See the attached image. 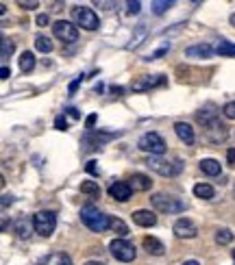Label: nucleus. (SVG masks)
<instances>
[{
	"mask_svg": "<svg viewBox=\"0 0 235 265\" xmlns=\"http://www.w3.org/2000/svg\"><path fill=\"white\" fill-rule=\"evenodd\" d=\"M229 22H231V26H235V13L231 15V20H229Z\"/></svg>",
	"mask_w": 235,
	"mask_h": 265,
	"instance_id": "46",
	"label": "nucleus"
},
{
	"mask_svg": "<svg viewBox=\"0 0 235 265\" xmlns=\"http://www.w3.org/2000/svg\"><path fill=\"white\" fill-rule=\"evenodd\" d=\"M85 124H87V129H90V131H92V126H94V124H96V115H90V118H87V120H85Z\"/></svg>",
	"mask_w": 235,
	"mask_h": 265,
	"instance_id": "39",
	"label": "nucleus"
},
{
	"mask_svg": "<svg viewBox=\"0 0 235 265\" xmlns=\"http://www.w3.org/2000/svg\"><path fill=\"white\" fill-rule=\"evenodd\" d=\"M109 196L113 198V200L118 202H127L131 196H133V189L129 187V183H122V180H118V183H113L109 187Z\"/></svg>",
	"mask_w": 235,
	"mask_h": 265,
	"instance_id": "12",
	"label": "nucleus"
},
{
	"mask_svg": "<svg viewBox=\"0 0 235 265\" xmlns=\"http://www.w3.org/2000/svg\"><path fill=\"white\" fill-rule=\"evenodd\" d=\"M52 35L57 40H61L63 44H74L79 40V29H76L74 22H68V20H57L52 24Z\"/></svg>",
	"mask_w": 235,
	"mask_h": 265,
	"instance_id": "8",
	"label": "nucleus"
},
{
	"mask_svg": "<svg viewBox=\"0 0 235 265\" xmlns=\"http://www.w3.org/2000/svg\"><path fill=\"white\" fill-rule=\"evenodd\" d=\"M150 204H152V209H155V211L168 213V215L185 211V202L181 200V198L170 196V194H152L150 196Z\"/></svg>",
	"mask_w": 235,
	"mask_h": 265,
	"instance_id": "2",
	"label": "nucleus"
},
{
	"mask_svg": "<svg viewBox=\"0 0 235 265\" xmlns=\"http://www.w3.org/2000/svg\"><path fill=\"white\" fill-rule=\"evenodd\" d=\"M200 172L207 176H220L222 165H220V161H216V159H203V161H200Z\"/></svg>",
	"mask_w": 235,
	"mask_h": 265,
	"instance_id": "18",
	"label": "nucleus"
},
{
	"mask_svg": "<svg viewBox=\"0 0 235 265\" xmlns=\"http://www.w3.org/2000/svg\"><path fill=\"white\" fill-rule=\"evenodd\" d=\"M68 115H70V118H79V113H76V109H68Z\"/></svg>",
	"mask_w": 235,
	"mask_h": 265,
	"instance_id": "42",
	"label": "nucleus"
},
{
	"mask_svg": "<svg viewBox=\"0 0 235 265\" xmlns=\"http://www.w3.org/2000/svg\"><path fill=\"white\" fill-rule=\"evenodd\" d=\"M174 132H177V137L185 143V146H194L196 135H194V129L188 122H177L174 124Z\"/></svg>",
	"mask_w": 235,
	"mask_h": 265,
	"instance_id": "14",
	"label": "nucleus"
},
{
	"mask_svg": "<svg viewBox=\"0 0 235 265\" xmlns=\"http://www.w3.org/2000/svg\"><path fill=\"white\" fill-rule=\"evenodd\" d=\"M18 63H20V70L24 72V74H29V72H33V68H35V54H33L31 50H24L20 54V59H18Z\"/></svg>",
	"mask_w": 235,
	"mask_h": 265,
	"instance_id": "19",
	"label": "nucleus"
},
{
	"mask_svg": "<svg viewBox=\"0 0 235 265\" xmlns=\"http://www.w3.org/2000/svg\"><path fill=\"white\" fill-rule=\"evenodd\" d=\"M214 50H216V54H220V57H235V44H231V42H218Z\"/></svg>",
	"mask_w": 235,
	"mask_h": 265,
	"instance_id": "24",
	"label": "nucleus"
},
{
	"mask_svg": "<svg viewBox=\"0 0 235 265\" xmlns=\"http://www.w3.org/2000/svg\"><path fill=\"white\" fill-rule=\"evenodd\" d=\"M72 20L76 26H81V29H85V31H96L98 26H100L98 15L94 13V9H90V7H74Z\"/></svg>",
	"mask_w": 235,
	"mask_h": 265,
	"instance_id": "7",
	"label": "nucleus"
},
{
	"mask_svg": "<svg viewBox=\"0 0 235 265\" xmlns=\"http://www.w3.org/2000/svg\"><path fill=\"white\" fill-rule=\"evenodd\" d=\"M54 129H59V131H68V120H65L63 115H59V118L54 120Z\"/></svg>",
	"mask_w": 235,
	"mask_h": 265,
	"instance_id": "32",
	"label": "nucleus"
},
{
	"mask_svg": "<svg viewBox=\"0 0 235 265\" xmlns=\"http://www.w3.org/2000/svg\"><path fill=\"white\" fill-rule=\"evenodd\" d=\"M109 252H111V257L116 259V261H122V263H131L138 257L135 246L127 239H113L111 244H109Z\"/></svg>",
	"mask_w": 235,
	"mask_h": 265,
	"instance_id": "6",
	"label": "nucleus"
},
{
	"mask_svg": "<svg viewBox=\"0 0 235 265\" xmlns=\"http://www.w3.org/2000/svg\"><path fill=\"white\" fill-rule=\"evenodd\" d=\"M183 265H200V263H198V261H194V259H189V261H185Z\"/></svg>",
	"mask_w": 235,
	"mask_h": 265,
	"instance_id": "44",
	"label": "nucleus"
},
{
	"mask_svg": "<svg viewBox=\"0 0 235 265\" xmlns=\"http://www.w3.org/2000/svg\"><path fill=\"white\" fill-rule=\"evenodd\" d=\"M81 194L98 198L100 196V187H98V183H94V180H83V183H81Z\"/></svg>",
	"mask_w": 235,
	"mask_h": 265,
	"instance_id": "25",
	"label": "nucleus"
},
{
	"mask_svg": "<svg viewBox=\"0 0 235 265\" xmlns=\"http://www.w3.org/2000/svg\"><path fill=\"white\" fill-rule=\"evenodd\" d=\"M172 233L179 237V239H194L198 235V228L189 218H179L172 226Z\"/></svg>",
	"mask_w": 235,
	"mask_h": 265,
	"instance_id": "9",
	"label": "nucleus"
},
{
	"mask_svg": "<svg viewBox=\"0 0 235 265\" xmlns=\"http://www.w3.org/2000/svg\"><path fill=\"white\" fill-rule=\"evenodd\" d=\"M194 196L200 198V200H211V198L216 196V191H214V187L211 185L198 183V185H194Z\"/></svg>",
	"mask_w": 235,
	"mask_h": 265,
	"instance_id": "21",
	"label": "nucleus"
},
{
	"mask_svg": "<svg viewBox=\"0 0 235 265\" xmlns=\"http://www.w3.org/2000/svg\"><path fill=\"white\" fill-rule=\"evenodd\" d=\"M170 7H174L172 0H155V2H152V13L161 15V13H166Z\"/></svg>",
	"mask_w": 235,
	"mask_h": 265,
	"instance_id": "27",
	"label": "nucleus"
},
{
	"mask_svg": "<svg viewBox=\"0 0 235 265\" xmlns=\"http://www.w3.org/2000/svg\"><path fill=\"white\" fill-rule=\"evenodd\" d=\"M15 228H18V235L22 237V239H26V237L31 235V233H29L31 226H29V220H26V218H20L18 222H15Z\"/></svg>",
	"mask_w": 235,
	"mask_h": 265,
	"instance_id": "29",
	"label": "nucleus"
},
{
	"mask_svg": "<svg viewBox=\"0 0 235 265\" xmlns=\"http://www.w3.org/2000/svg\"><path fill=\"white\" fill-rule=\"evenodd\" d=\"M109 228L118 235V239H124V237L129 235V226L124 224L120 218H111V220H109Z\"/></svg>",
	"mask_w": 235,
	"mask_h": 265,
	"instance_id": "22",
	"label": "nucleus"
},
{
	"mask_svg": "<svg viewBox=\"0 0 235 265\" xmlns=\"http://www.w3.org/2000/svg\"><path fill=\"white\" fill-rule=\"evenodd\" d=\"M96 4H100V7H105V9H111L113 7V2H96Z\"/></svg>",
	"mask_w": 235,
	"mask_h": 265,
	"instance_id": "43",
	"label": "nucleus"
},
{
	"mask_svg": "<svg viewBox=\"0 0 235 265\" xmlns=\"http://www.w3.org/2000/svg\"><path fill=\"white\" fill-rule=\"evenodd\" d=\"M111 93H116V96H122L124 89H122V87H116V85H113V87H111Z\"/></svg>",
	"mask_w": 235,
	"mask_h": 265,
	"instance_id": "41",
	"label": "nucleus"
},
{
	"mask_svg": "<svg viewBox=\"0 0 235 265\" xmlns=\"http://www.w3.org/2000/svg\"><path fill=\"white\" fill-rule=\"evenodd\" d=\"M146 165H148L152 172H157L161 176H177L183 170V161H179V159L168 161V159H163V157H148Z\"/></svg>",
	"mask_w": 235,
	"mask_h": 265,
	"instance_id": "4",
	"label": "nucleus"
},
{
	"mask_svg": "<svg viewBox=\"0 0 235 265\" xmlns=\"http://www.w3.org/2000/svg\"><path fill=\"white\" fill-rule=\"evenodd\" d=\"M222 113H225V118H227V120H235V100L227 102L225 107H222Z\"/></svg>",
	"mask_w": 235,
	"mask_h": 265,
	"instance_id": "30",
	"label": "nucleus"
},
{
	"mask_svg": "<svg viewBox=\"0 0 235 265\" xmlns=\"http://www.w3.org/2000/svg\"><path fill=\"white\" fill-rule=\"evenodd\" d=\"M18 7L24 9V11H33V9L40 7V2H37V0H18Z\"/></svg>",
	"mask_w": 235,
	"mask_h": 265,
	"instance_id": "31",
	"label": "nucleus"
},
{
	"mask_svg": "<svg viewBox=\"0 0 235 265\" xmlns=\"http://www.w3.org/2000/svg\"><path fill=\"white\" fill-rule=\"evenodd\" d=\"M141 246H144V250L148 252V255H152V257H161L163 252H166V246H163L157 237H144Z\"/></svg>",
	"mask_w": 235,
	"mask_h": 265,
	"instance_id": "17",
	"label": "nucleus"
},
{
	"mask_svg": "<svg viewBox=\"0 0 235 265\" xmlns=\"http://www.w3.org/2000/svg\"><path fill=\"white\" fill-rule=\"evenodd\" d=\"M33 228H35L37 235L50 237L54 233V228H57V213H54V211H40V213H35V218H33Z\"/></svg>",
	"mask_w": 235,
	"mask_h": 265,
	"instance_id": "5",
	"label": "nucleus"
},
{
	"mask_svg": "<svg viewBox=\"0 0 235 265\" xmlns=\"http://www.w3.org/2000/svg\"><path fill=\"white\" fill-rule=\"evenodd\" d=\"M129 187L133 191H148L152 187V180H150V176H146V174H133L129 180Z\"/></svg>",
	"mask_w": 235,
	"mask_h": 265,
	"instance_id": "16",
	"label": "nucleus"
},
{
	"mask_svg": "<svg viewBox=\"0 0 235 265\" xmlns=\"http://www.w3.org/2000/svg\"><path fill=\"white\" fill-rule=\"evenodd\" d=\"M127 11H129V13H140V11H141V2H140V0H135V2H127Z\"/></svg>",
	"mask_w": 235,
	"mask_h": 265,
	"instance_id": "33",
	"label": "nucleus"
},
{
	"mask_svg": "<svg viewBox=\"0 0 235 265\" xmlns=\"http://www.w3.org/2000/svg\"><path fill=\"white\" fill-rule=\"evenodd\" d=\"M87 172H90L92 176H98V168H96V161H87Z\"/></svg>",
	"mask_w": 235,
	"mask_h": 265,
	"instance_id": "35",
	"label": "nucleus"
},
{
	"mask_svg": "<svg viewBox=\"0 0 235 265\" xmlns=\"http://www.w3.org/2000/svg\"><path fill=\"white\" fill-rule=\"evenodd\" d=\"M227 161H229V165H235V148H231V150L227 152Z\"/></svg>",
	"mask_w": 235,
	"mask_h": 265,
	"instance_id": "38",
	"label": "nucleus"
},
{
	"mask_svg": "<svg viewBox=\"0 0 235 265\" xmlns=\"http://www.w3.org/2000/svg\"><path fill=\"white\" fill-rule=\"evenodd\" d=\"M157 85H163V76L161 74H155V76L144 74V76H140L138 81L131 83V89L133 91H148V89H152V87H157Z\"/></svg>",
	"mask_w": 235,
	"mask_h": 265,
	"instance_id": "11",
	"label": "nucleus"
},
{
	"mask_svg": "<svg viewBox=\"0 0 235 265\" xmlns=\"http://www.w3.org/2000/svg\"><path fill=\"white\" fill-rule=\"evenodd\" d=\"M79 85H81V76H79V79H76V81H72V83H70V87H68V89H70V93H74L76 89H79Z\"/></svg>",
	"mask_w": 235,
	"mask_h": 265,
	"instance_id": "37",
	"label": "nucleus"
},
{
	"mask_svg": "<svg viewBox=\"0 0 235 265\" xmlns=\"http://www.w3.org/2000/svg\"><path fill=\"white\" fill-rule=\"evenodd\" d=\"M2 48H0V59H9L11 54H13V50H15V44L11 42V40H7V37H2Z\"/></svg>",
	"mask_w": 235,
	"mask_h": 265,
	"instance_id": "28",
	"label": "nucleus"
},
{
	"mask_svg": "<svg viewBox=\"0 0 235 265\" xmlns=\"http://www.w3.org/2000/svg\"><path fill=\"white\" fill-rule=\"evenodd\" d=\"M233 241V233L229 228H218L216 230V244L220 246H229Z\"/></svg>",
	"mask_w": 235,
	"mask_h": 265,
	"instance_id": "26",
	"label": "nucleus"
},
{
	"mask_svg": "<svg viewBox=\"0 0 235 265\" xmlns=\"http://www.w3.org/2000/svg\"><path fill=\"white\" fill-rule=\"evenodd\" d=\"M57 265H72V259L68 255H59V263Z\"/></svg>",
	"mask_w": 235,
	"mask_h": 265,
	"instance_id": "36",
	"label": "nucleus"
},
{
	"mask_svg": "<svg viewBox=\"0 0 235 265\" xmlns=\"http://www.w3.org/2000/svg\"><path fill=\"white\" fill-rule=\"evenodd\" d=\"M138 148L141 152H148L150 157H161L168 146H166V141H163V137L159 135V132H144L138 141Z\"/></svg>",
	"mask_w": 235,
	"mask_h": 265,
	"instance_id": "3",
	"label": "nucleus"
},
{
	"mask_svg": "<svg viewBox=\"0 0 235 265\" xmlns=\"http://www.w3.org/2000/svg\"><path fill=\"white\" fill-rule=\"evenodd\" d=\"M109 215H105L102 211H98L94 204H85L81 209V222H83L92 233H105L109 228Z\"/></svg>",
	"mask_w": 235,
	"mask_h": 265,
	"instance_id": "1",
	"label": "nucleus"
},
{
	"mask_svg": "<svg viewBox=\"0 0 235 265\" xmlns=\"http://www.w3.org/2000/svg\"><path fill=\"white\" fill-rule=\"evenodd\" d=\"M216 118H218V113H216V107H214V104H207V107H203L198 113H196V120H198V122L203 124V126L209 124L211 120H216Z\"/></svg>",
	"mask_w": 235,
	"mask_h": 265,
	"instance_id": "20",
	"label": "nucleus"
},
{
	"mask_svg": "<svg viewBox=\"0 0 235 265\" xmlns=\"http://www.w3.org/2000/svg\"><path fill=\"white\" fill-rule=\"evenodd\" d=\"M233 259H235V252H233Z\"/></svg>",
	"mask_w": 235,
	"mask_h": 265,
	"instance_id": "47",
	"label": "nucleus"
},
{
	"mask_svg": "<svg viewBox=\"0 0 235 265\" xmlns=\"http://www.w3.org/2000/svg\"><path fill=\"white\" fill-rule=\"evenodd\" d=\"M203 129H205V135H207V139H209V141H214V143H220V141H225V139H227V135H229L227 126L220 122V118L211 120L209 124H205V126H203Z\"/></svg>",
	"mask_w": 235,
	"mask_h": 265,
	"instance_id": "10",
	"label": "nucleus"
},
{
	"mask_svg": "<svg viewBox=\"0 0 235 265\" xmlns=\"http://www.w3.org/2000/svg\"><path fill=\"white\" fill-rule=\"evenodd\" d=\"M85 265H105V263H100V261H87Z\"/></svg>",
	"mask_w": 235,
	"mask_h": 265,
	"instance_id": "45",
	"label": "nucleus"
},
{
	"mask_svg": "<svg viewBox=\"0 0 235 265\" xmlns=\"http://www.w3.org/2000/svg\"><path fill=\"white\" fill-rule=\"evenodd\" d=\"M35 24H37V26H46V24H50V18H48V13H40V15H37Z\"/></svg>",
	"mask_w": 235,
	"mask_h": 265,
	"instance_id": "34",
	"label": "nucleus"
},
{
	"mask_svg": "<svg viewBox=\"0 0 235 265\" xmlns=\"http://www.w3.org/2000/svg\"><path fill=\"white\" fill-rule=\"evenodd\" d=\"M35 48H37L40 52L48 54V52H52L54 44H52L50 37H46V35H37V37H35Z\"/></svg>",
	"mask_w": 235,
	"mask_h": 265,
	"instance_id": "23",
	"label": "nucleus"
},
{
	"mask_svg": "<svg viewBox=\"0 0 235 265\" xmlns=\"http://www.w3.org/2000/svg\"><path fill=\"white\" fill-rule=\"evenodd\" d=\"M133 222L141 228H150V226L157 224V215L148 209H138V211H133Z\"/></svg>",
	"mask_w": 235,
	"mask_h": 265,
	"instance_id": "13",
	"label": "nucleus"
},
{
	"mask_svg": "<svg viewBox=\"0 0 235 265\" xmlns=\"http://www.w3.org/2000/svg\"><path fill=\"white\" fill-rule=\"evenodd\" d=\"M214 52L216 50L209 44H196V46L185 48V57H189V59H209Z\"/></svg>",
	"mask_w": 235,
	"mask_h": 265,
	"instance_id": "15",
	"label": "nucleus"
},
{
	"mask_svg": "<svg viewBox=\"0 0 235 265\" xmlns=\"http://www.w3.org/2000/svg\"><path fill=\"white\" fill-rule=\"evenodd\" d=\"M9 74H11L9 68L7 65H2V70H0V79H9Z\"/></svg>",
	"mask_w": 235,
	"mask_h": 265,
	"instance_id": "40",
	"label": "nucleus"
}]
</instances>
